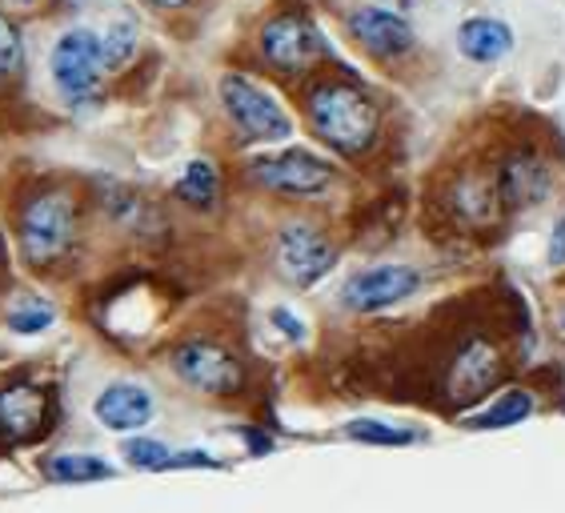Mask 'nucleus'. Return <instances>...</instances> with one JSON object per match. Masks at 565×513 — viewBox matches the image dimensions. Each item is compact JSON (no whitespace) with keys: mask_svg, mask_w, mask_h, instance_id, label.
Returning <instances> with one entry per match:
<instances>
[{"mask_svg":"<svg viewBox=\"0 0 565 513\" xmlns=\"http://www.w3.org/2000/svg\"><path fill=\"white\" fill-rule=\"evenodd\" d=\"M53 321H56L53 306H44V301H29V306H17L9 313V329H12V333H21V338L44 333V329L53 325Z\"/></svg>","mask_w":565,"mask_h":513,"instance_id":"obj_21","label":"nucleus"},{"mask_svg":"<svg viewBox=\"0 0 565 513\" xmlns=\"http://www.w3.org/2000/svg\"><path fill=\"white\" fill-rule=\"evenodd\" d=\"M61 4H68V9H85V4H93V0H61Z\"/></svg>","mask_w":565,"mask_h":513,"instance_id":"obj_29","label":"nucleus"},{"mask_svg":"<svg viewBox=\"0 0 565 513\" xmlns=\"http://www.w3.org/2000/svg\"><path fill=\"white\" fill-rule=\"evenodd\" d=\"M149 4H157V9H185L189 0H149Z\"/></svg>","mask_w":565,"mask_h":513,"instance_id":"obj_28","label":"nucleus"},{"mask_svg":"<svg viewBox=\"0 0 565 513\" xmlns=\"http://www.w3.org/2000/svg\"><path fill=\"white\" fill-rule=\"evenodd\" d=\"M24 65V41L21 29L0 12V77H12Z\"/></svg>","mask_w":565,"mask_h":513,"instance_id":"obj_23","label":"nucleus"},{"mask_svg":"<svg viewBox=\"0 0 565 513\" xmlns=\"http://www.w3.org/2000/svg\"><path fill=\"white\" fill-rule=\"evenodd\" d=\"M21 253L29 265H53L68 257L76 241V201L61 189L53 193H36L29 205L21 209Z\"/></svg>","mask_w":565,"mask_h":513,"instance_id":"obj_2","label":"nucleus"},{"mask_svg":"<svg viewBox=\"0 0 565 513\" xmlns=\"http://www.w3.org/2000/svg\"><path fill=\"white\" fill-rule=\"evenodd\" d=\"M262 53L281 73H305L326 56V41H321V29L309 17L281 12L262 29Z\"/></svg>","mask_w":565,"mask_h":513,"instance_id":"obj_7","label":"nucleus"},{"mask_svg":"<svg viewBox=\"0 0 565 513\" xmlns=\"http://www.w3.org/2000/svg\"><path fill=\"white\" fill-rule=\"evenodd\" d=\"M100 44H105V65L120 68V65H129L132 53H137V29L132 24H113L109 33L100 36Z\"/></svg>","mask_w":565,"mask_h":513,"instance_id":"obj_22","label":"nucleus"},{"mask_svg":"<svg viewBox=\"0 0 565 513\" xmlns=\"http://www.w3.org/2000/svg\"><path fill=\"white\" fill-rule=\"evenodd\" d=\"M557 325H562V333H565V309H562V313H557Z\"/></svg>","mask_w":565,"mask_h":513,"instance_id":"obj_30","label":"nucleus"},{"mask_svg":"<svg viewBox=\"0 0 565 513\" xmlns=\"http://www.w3.org/2000/svg\"><path fill=\"white\" fill-rule=\"evenodd\" d=\"M221 193V177L213 169V161H189L181 181H177V197L193 209H213Z\"/></svg>","mask_w":565,"mask_h":513,"instance_id":"obj_17","label":"nucleus"},{"mask_svg":"<svg viewBox=\"0 0 565 513\" xmlns=\"http://www.w3.org/2000/svg\"><path fill=\"white\" fill-rule=\"evenodd\" d=\"M550 189H554V177H550V164L542 157L513 153L510 161L501 164V197H505V205H537V201L550 197Z\"/></svg>","mask_w":565,"mask_h":513,"instance_id":"obj_14","label":"nucleus"},{"mask_svg":"<svg viewBox=\"0 0 565 513\" xmlns=\"http://www.w3.org/2000/svg\"><path fill=\"white\" fill-rule=\"evenodd\" d=\"M513 49V33L505 21H493V17H469L461 29H457V53L473 61V65H493Z\"/></svg>","mask_w":565,"mask_h":513,"instance_id":"obj_15","label":"nucleus"},{"mask_svg":"<svg viewBox=\"0 0 565 513\" xmlns=\"http://www.w3.org/2000/svg\"><path fill=\"white\" fill-rule=\"evenodd\" d=\"M24 4H29V0H24Z\"/></svg>","mask_w":565,"mask_h":513,"instance_id":"obj_31","label":"nucleus"},{"mask_svg":"<svg viewBox=\"0 0 565 513\" xmlns=\"http://www.w3.org/2000/svg\"><path fill=\"white\" fill-rule=\"evenodd\" d=\"M173 470H217V458H209L205 449H181L173 453Z\"/></svg>","mask_w":565,"mask_h":513,"instance_id":"obj_24","label":"nucleus"},{"mask_svg":"<svg viewBox=\"0 0 565 513\" xmlns=\"http://www.w3.org/2000/svg\"><path fill=\"white\" fill-rule=\"evenodd\" d=\"M221 105L249 141H285L294 132V117L277 105V97L241 73L221 77Z\"/></svg>","mask_w":565,"mask_h":513,"instance_id":"obj_3","label":"nucleus"},{"mask_svg":"<svg viewBox=\"0 0 565 513\" xmlns=\"http://www.w3.org/2000/svg\"><path fill=\"white\" fill-rule=\"evenodd\" d=\"M309 120H313L317 137L329 149H338L341 157L365 153L381 129V113L370 93H361L358 85H345V81H326L309 93Z\"/></svg>","mask_w":565,"mask_h":513,"instance_id":"obj_1","label":"nucleus"},{"mask_svg":"<svg viewBox=\"0 0 565 513\" xmlns=\"http://www.w3.org/2000/svg\"><path fill=\"white\" fill-rule=\"evenodd\" d=\"M109 461L93 458V453H56L44 461V478L56 485H88V481H109L113 478Z\"/></svg>","mask_w":565,"mask_h":513,"instance_id":"obj_16","label":"nucleus"},{"mask_svg":"<svg viewBox=\"0 0 565 513\" xmlns=\"http://www.w3.org/2000/svg\"><path fill=\"white\" fill-rule=\"evenodd\" d=\"M120 453L132 470H173V449L164 441H152V437H129Z\"/></svg>","mask_w":565,"mask_h":513,"instance_id":"obj_19","label":"nucleus"},{"mask_svg":"<svg viewBox=\"0 0 565 513\" xmlns=\"http://www.w3.org/2000/svg\"><path fill=\"white\" fill-rule=\"evenodd\" d=\"M269 321H273V325H277V329H281V333H285V338H289V341H305V325H301V317L289 313V309L277 306V309H273V313H269Z\"/></svg>","mask_w":565,"mask_h":513,"instance_id":"obj_25","label":"nucleus"},{"mask_svg":"<svg viewBox=\"0 0 565 513\" xmlns=\"http://www.w3.org/2000/svg\"><path fill=\"white\" fill-rule=\"evenodd\" d=\"M93 414L105 429L113 434H132V429H145L152 421V397L145 385L132 382H113L100 389V397L93 402Z\"/></svg>","mask_w":565,"mask_h":513,"instance_id":"obj_12","label":"nucleus"},{"mask_svg":"<svg viewBox=\"0 0 565 513\" xmlns=\"http://www.w3.org/2000/svg\"><path fill=\"white\" fill-rule=\"evenodd\" d=\"M245 441H249V449H257V453H269V449H273V441H269V437L253 434V429H245Z\"/></svg>","mask_w":565,"mask_h":513,"instance_id":"obj_27","label":"nucleus"},{"mask_svg":"<svg viewBox=\"0 0 565 513\" xmlns=\"http://www.w3.org/2000/svg\"><path fill=\"white\" fill-rule=\"evenodd\" d=\"M333 261H338V249L313 225H285L277 237V265H281L285 281L301 285V289L321 281L333 269Z\"/></svg>","mask_w":565,"mask_h":513,"instance_id":"obj_10","label":"nucleus"},{"mask_svg":"<svg viewBox=\"0 0 565 513\" xmlns=\"http://www.w3.org/2000/svg\"><path fill=\"white\" fill-rule=\"evenodd\" d=\"M345 437L353 441H365V446H409L414 441V429H397V426H385V421H373V417H358V421H349Z\"/></svg>","mask_w":565,"mask_h":513,"instance_id":"obj_20","label":"nucleus"},{"mask_svg":"<svg viewBox=\"0 0 565 513\" xmlns=\"http://www.w3.org/2000/svg\"><path fill=\"white\" fill-rule=\"evenodd\" d=\"M498 373H501V361L490 341H469L466 350L457 353L454 370H449V397H454V402L481 397L498 382Z\"/></svg>","mask_w":565,"mask_h":513,"instance_id":"obj_13","label":"nucleus"},{"mask_svg":"<svg viewBox=\"0 0 565 513\" xmlns=\"http://www.w3.org/2000/svg\"><path fill=\"white\" fill-rule=\"evenodd\" d=\"M349 33L358 36V44L365 53L390 61V56H402L414 49V29L405 17L390 9H358L349 17Z\"/></svg>","mask_w":565,"mask_h":513,"instance_id":"obj_11","label":"nucleus"},{"mask_svg":"<svg viewBox=\"0 0 565 513\" xmlns=\"http://www.w3.org/2000/svg\"><path fill=\"white\" fill-rule=\"evenodd\" d=\"M530 414H533V397L525 394V389H510V394H501L486 414L473 417V426L478 429H505V426L525 421Z\"/></svg>","mask_w":565,"mask_h":513,"instance_id":"obj_18","label":"nucleus"},{"mask_svg":"<svg viewBox=\"0 0 565 513\" xmlns=\"http://www.w3.org/2000/svg\"><path fill=\"white\" fill-rule=\"evenodd\" d=\"M550 261H554V265H565V217L557 221L554 241H550Z\"/></svg>","mask_w":565,"mask_h":513,"instance_id":"obj_26","label":"nucleus"},{"mask_svg":"<svg viewBox=\"0 0 565 513\" xmlns=\"http://www.w3.org/2000/svg\"><path fill=\"white\" fill-rule=\"evenodd\" d=\"M173 373L185 385H193V389L213 394V397L237 394L241 385H245L241 361L228 350H221V345H213V341H185V345H177Z\"/></svg>","mask_w":565,"mask_h":513,"instance_id":"obj_8","label":"nucleus"},{"mask_svg":"<svg viewBox=\"0 0 565 513\" xmlns=\"http://www.w3.org/2000/svg\"><path fill=\"white\" fill-rule=\"evenodd\" d=\"M49 421H53V397L41 385H0V449L33 446L49 434Z\"/></svg>","mask_w":565,"mask_h":513,"instance_id":"obj_6","label":"nucleus"},{"mask_svg":"<svg viewBox=\"0 0 565 513\" xmlns=\"http://www.w3.org/2000/svg\"><path fill=\"white\" fill-rule=\"evenodd\" d=\"M417 285H422V274L414 265H370V269L349 277L345 289H341V301L353 313H381V309L417 293Z\"/></svg>","mask_w":565,"mask_h":513,"instance_id":"obj_9","label":"nucleus"},{"mask_svg":"<svg viewBox=\"0 0 565 513\" xmlns=\"http://www.w3.org/2000/svg\"><path fill=\"white\" fill-rule=\"evenodd\" d=\"M249 177L269 193H285V197H321L333 185V164L321 161L309 149H285V153L257 157L249 164Z\"/></svg>","mask_w":565,"mask_h":513,"instance_id":"obj_5","label":"nucleus"},{"mask_svg":"<svg viewBox=\"0 0 565 513\" xmlns=\"http://www.w3.org/2000/svg\"><path fill=\"white\" fill-rule=\"evenodd\" d=\"M49 68H53L56 88L73 105L76 100H93L100 93L105 73H109V65H105V44H100L97 33H88V29H73V33H65L53 44Z\"/></svg>","mask_w":565,"mask_h":513,"instance_id":"obj_4","label":"nucleus"}]
</instances>
